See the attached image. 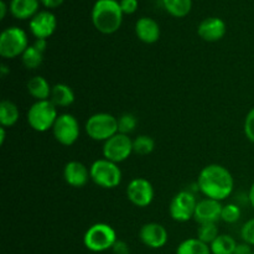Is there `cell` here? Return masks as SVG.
Instances as JSON below:
<instances>
[{
    "mask_svg": "<svg viewBox=\"0 0 254 254\" xmlns=\"http://www.w3.org/2000/svg\"><path fill=\"white\" fill-rule=\"evenodd\" d=\"M59 113L57 107L50 99L47 101H36L27 111V123L39 133H45L54 127Z\"/></svg>",
    "mask_w": 254,
    "mask_h": 254,
    "instance_id": "obj_4",
    "label": "cell"
},
{
    "mask_svg": "<svg viewBox=\"0 0 254 254\" xmlns=\"http://www.w3.org/2000/svg\"><path fill=\"white\" fill-rule=\"evenodd\" d=\"M233 254H253L252 246H250L248 243H237V247H236Z\"/></svg>",
    "mask_w": 254,
    "mask_h": 254,
    "instance_id": "obj_34",
    "label": "cell"
},
{
    "mask_svg": "<svg viewBox=\"0 0 254 254\" xmlns=\"http://www.w3.org/2000/svg\"><path fill=\"white\" fill-rule=\"evenodd\" d=\"M26 32L17 26L6 27L0 35V56L4 59H15L21 56L29 47Z\"/></svg>",
    "mask_w": 254,
    "mask_h": 254,
    "instance_id": "obj_6",
    "label": "cell"
},
{
    "mask_svg": "<svg viewBox=\"0 0 254 254\" xmlns=\"http://www.w3.org/2000/svg\"><path fill=\"white\" fill-rule=\"evenodd\" d=\"M196 205L197 201L191 191H180L171 200L169 213L176 222H188L193 218Z\"/></svg>",
    "mask_w": 254,
    "mask_h": 254,
    "instance_id": "obj_10",
    "label": "cell"
},
{
    "mask_svg": "<svg viewBox=\"0 0 254 254\" xmlns=\"http://www.w3.org/2000/svg\"><path fill=\"white\" fill-rule=\"evenodd\" d=\"M52 133L55 139L60 144L64 146H71L78 140L79 138V123L76 117L69 113L59 114L54 127H52Z\"/></svg>",
    "mask_w": 254,
    "mask_h": 254,
    "instance_id": "obj_8",
    "label": "cell"
},
{
    "mask_svg": "<svg viewBox=\"0 0 254 254\" xmlns=\"http://www.w3.org/2000/svg\"><path fill=\"white\" fill-rule=\"evenodd\" d=\"M227 27L226 22L222 19L216 16L206 17L200 22L197 27V34L203 41L207 42H216L220 41L226 35Z\"/></svg>",
    "mask_w": 254,
    "mask_h": 254,
    "instance_id": "obj_15",
    "label": "cell"
},
{
    "mask_svg": "<svg viewBox=\"0 0 254 254\" xmlns=\"http://www.w3.org/2000/svg\"><path fill=\"white\" fill-rule=\"evenodd\" d=\"M64 179L71 188L81 189L87 185L91 179L89 169L79 161H68L64 169Z\"/></svg>",
    "mask_w": 254,
    "mask_h": 254,
    "instance_id": "obj_16",
    "label": "cell"
},
{
    "mask_svg": "<svg viewBox=\"0 0 254 254\" xmlns=\"http://www.w3.org/2000/svg\"><path fill=\"white\" fill-rule=\"evenodd\" d=\"M241 218V208L236 203H227L222 207L221 221L226 223H236Z\"/></svg>",
    "mask_w": 254,
    "mask_h": 254,
    "instance_id": "obj_29",
    "label": "cell"
},
{
    "mask_svg": "<svg viewBox=\"0 0 254 254\" xmlns=\"http://www.w3.org/2000/svg\"><path fill=\"white\" fill-rule=\"evenodd\" d=\"M50 101L56 107H69L74 102V93L69 86L64 83H57L52 87Z\"/></svg>",
    "mask_w": 254,
    "mask_h": 254,
    "instance_id": "obj_20",
    "label": "cell"
},
{
    "mask_svg": "<svg viewBox=\"0 0 254 254\" xmlns=\"http://www.w3.org/2000/svg\"><path fill=\"white\" fill-rule=\"evenodd\" d=\"M112 250L114 254H130V248L124 241H117Z\"/></svg>",
    "mask_w": 254,
    "mask_h": 254,
    "instance_id": "obj_33",
    "label": "cell"
},
{
    "mask_svg": "<svg viewBox=\"0 0 254 254\" xmlns=\"http://www.w3.org/2000/svg\"><path fill=\"white\" fill-rule=\"evenodd\" d=\"M176 254H212L210 246L198 238H189L179 245Z\"/></svg>",
    "mask_w": 254,
    "mask_h": 254,
    "instance_id": "obj_22",
    "label": "cell"
},
{
    "mask_svg": "<svg viewBox=\"0 0 254 254\" xmlns=\"http://www.w3.org/2000/svg\"><path fill=\"white\" fill-rule=\"evenodd\" d=\"M117 241L118 240L114 228L103 222L92 225L83 236L84 247L96 253L112 250Z\"/></svg>",
    "mask_w": 254,
    "mask_h": 254,
    "instance_id": "obj_3",
    "label": "cell"
},
{
    "mask_svg": "<svg viewBox=\"0 0 254 254\" xmlns=\"http://www.w3.org/2000/svg\"><path fill=\"white\" fill-rule=\"evenodd\" d=\"M64 1V0H40V2L47 9H56V7L61 6Z\"/></svg>",
    "mask_w": 254,
    "mask_h": 254,
    "instance_id": "obj_35",
    "label": "cell"
},
{
    "mask_svg": "<svg viewBox=\"0 0 254 254\" xmlns=\"http://www.w3.org/2000/svg\"><path fill=\"white\" fill-rule=\"evenodd\" d=\"M119 5H121L123 14L130 15L138 10L139 2L138 0H119Z\"/></svg>",
    "mask_w": 254,
    "mask_h": 254,
    "instance_id": "obj_32",
    "label": "cell"
},
{
    "mask_svg": "<svg viewBox=\"0 0 254 254\" xmlns=\"http://www.w3.org/2000/svg\"><path fill=\"white\" fill-rule=\"evenodd\" d=\"M253 254H254V251H253Z\"/></svg>",
    "mask_w": 254,
    "mask_h": 254,
    "instance_id": "obj_41",
    "label": "cell"
},
{
    "mask_svg": "<svg viewBox=\"0 0 254 254\" xmlns=\"http://www.w3.org/2000/svg\"><path fill=\"white\" fill-rule=\"evenodd\" d=\"M87 135L96 141H106L118 133V118L109 113H96L86 122Z\"/></svg>",
    "mask_w": 254,
    "mask_h": 254,
    "instance_id": "obj_5",
    "label": "cell"
},
{
    "mask_svg": "<svg viewBox=\"0 0 254 254\" xmlns=\"http://www.w3.org/2000/svg\"><path fill=\"white\" fill-rule=\"evenodd\" d=\"M241 237L243 242L250 246H254V217L248 220L241 228Z\"/></svg>",
    "mask_w": 254,
    "mask_h": 254,
    "instance_id": "obj_30",
    "label": "cell"
},
{
    "mask_svg": "<svg viewBox=\"0 0 254 254\" xmlns=\"http://www.w3.org/2000/svg\"><path fill=\"white\" fill-rule=\"evenodd\" d=\"M27 92L36 101H47L51 97L52 87L42 76H35L27 82Z\"/></svg>",
    "mask_w": 254,
    "mask_h": 254,
    "instance_id": "obj_19",
    "label": "cell"
},
{
    "mask_svg": "<svg viewBox=\"0 0 254 254\" xmlns=\"http://www.w3.org/2000/svg\"><path fill=\"white\" fill-rule=\"evenodd\" d=\"M6 11H7V5L6 2L4 1V0H1L0 1V19H4L5 15H6Z\"/></svg>",
    "mask_w": 254,
    "mask_h": 254,
    "instance_id": "obj_37",
    "label": "cell"
},
{
    "mask_svg": "<svg viewBox=\"0 0 254 254\" xmlns=\"http://www.w3.org/2000/svg\"><path fill=\"white\" fill-rule=\"evenodd\" d=\"M139 238L146 247L159 250L168 243L169 235L163 225L156 222L145 223L139 231Z\"/></svg>",
    "mask_w": 254,
    "mask_h": 254,
    "instance_id": "obj_13",
    "label": "cell"
},
{
    "mask_svg": "<svg viewBox=\"0 0 254 254\" xmlns=\"http://www.w3.org/2000/svg\"><path fill=\"white\" fill-rule=\"evenodd\" d=\"M135 34L144 44H155L160 39V26L151 17L143 16L135 22Z\"/></svg>",
    "mask_w": 254,
    "mask_h": 254,
    "instance_id": "obj_17",
    "label": "cell"
},
{
    "mask_svg": "<svg viewBox=\"0 0 254 254\" xmlns=\"http://www.w3.org/2000/svg\"><path fill=\"white\" fill-rule=\"evenodd\" d=\"M163 6L171 16L185 17L190 14L192 0H163Z\"/></svg>",
    "mask_w": 254,
    "mask_h": 254,
    "instance_id": "obj_23",
    "label": "cell"
},
{
    "mask_svg": "<svg viewBox=\"0 0 254 254\" xmlns=\"http://www.w3.org/2000/svg\"><path fill=\"white\" fill-rule=\"evenodd\" d=\"M248 201H250L251 206L254 208V183L252 184L250 189V192H248Z\"/></svg>",
    "mask_w": 254,
    "mask_h": 254,
    "instance_id": "obj_38",
    "label": "cell"
},
{
    "mask_svg": "<svg viewBox=\"0 0 254 254\" xmlns=\"http://www.w3.org/2000/svg\"><path fill=\"white\" fill-rule=\"evenodd\" d=\"M223 205L221 201L212 200V198H203L198 201L196 205L195 215L193 220L198 223H217L221 220V213H222Z\"/></svg>",
    "mask_w": 254,
    "mask_h": 254,
    "instance_id": "obj_14",
    "label": "cell"
},
{
    "mask_svg": "<svg viewBox=\"0 0 254 254\" xmlns=\"http://www.w3.org/2000/svg\"><path fill=\"white\" fill-rule=\"evenodd\" d=\"M236 247H237V242L235 238L228 235H220L210 245L212 254H233Z\"/></svg>",
    "mask_w": 254,
    "mask_h": 254,
    "instance_id": "obj_24",
    "label": "cell"
},
{
    "mask_svg": "<svg viewBox=\"0 0 254 254\" xmlns=\"http://www.w3.org/2000/svg\"><path fill=\"white\" fill-rule=\"evenodd\" d=\"M57 27V19L52 12L44 10L39 11L32 19H30L29 29L36 39H49L54 35Z\"/></svg>",
    "mask_w": 254,
    "mask_h": 254,
    "instance_id": "obj_12",
    "label": "cell"
},
{
    "mask_svg": "<svg viewBox=\"0 0 254 254\" xmlns=\"http://www.w3.org/2000/svg\"><path fill=\"white\" fill-rule=\"evenodd\" d=\"M19 108L10 99H2L0 103V124L4 128L15 126L19 121Z\"/></svg>",
    "mask_w": 254,
    "mask_h": 254,
    "instance_id": "obj_21",
    "label": "cell"
},
{
    "mask_svg": "<svg viewBox=\"0 0 254 254\" xmlns=\"http://www.w3.org/2000/svg\"><path fill=\"white\" fill-rule=\"evenodd\" d=\"M44 61V54L36 49L34 45L27 47L24 54L21 55V62L27 69L39 68Z\"/></svg>",
    "mask_w": 254,
    "mask_h": 254,
    "instance_id": "obj_25",
    "label": "cell"
},
{
    "mask_svg": "<svg viewBox=\"0 0 254 254\" xmlns=\"http://www.w3.org/2000/svg\"><path fill=\"white\" fill-rule=\"evenodd\" d=\"M40 0H11L9 10L15 19H32L39 12Z\"/></svg>",
    "mask_w": 254,
    "mask_h": 254,
    "instance_id": "obj_18",
    "label": "cell"
},
{
    "mask_svg": "<svg viewBox=\"0 0 254 254\" xmlns=\"http://www.w3.org/2000/svg\"><path fill=\"white\" fill-rule=\"evenodd\" d=\"M243 130H245L246 138L250 141L254 143V107L247 113L243 124Z\"/></svg>",
    "mask_w": 254,
    "mask_h": 254,
    "instance_id": "obj_31",
    "label": "cell"
},
{
    "mask_svg": "<svg viewBox=\"0 0 254 254\" xmlns=\"http://www.w3.org/2000/svg\"><path fill=\"white\" fill-rule=\"evenodd\" d=\"M5 136H6V133H5V128H4V127H1V128H0V144H1V145H4Z\"/></svg>",
    "mask_w": 254,
    "mask_h": 254,
    "instance_id": "obj_40",
    "label": "cell"
},
{
    "mask_svg": "<svg viewBox=\"0 0 254 254\" xmlns=\"http://www.w3.org/2000/svg\"><path fill=\"white\" fill-rule=\"evenodd\" d=\"M136 126H138V119L134 114L131 113H124L118 118V133L127 134L135 130Z\"/></svg>",
    "mask_w": 254,
    "mask_h": 254,
    "instance_id": "obj_28",
    "label": "cell"
},
{
    "mask_svg": "<svg viewBox=\"0 0 254 254\" xmlns=\"http://www.w3.org/2000/svg\"><path fill=\"white\" fill-rule=\"evenodd\" d=\"M197 188L205 197L223 201L232 193L235 180L232 174L225 166L210 164L200 171Z\"/></svg>",
    "mask_w": 254,
    "mask_h": 254,
    "instance_id": "obj_1",
    "label": "cell"
},
{
    "mask_svg": "<svg viewBox=\"0 0 254 254\" xmlns=\"http://www.w3.org/2000/svg\"><path fill=\"white\" fill-rule=\"evenodd\" d=\"M9 73H10L9 67H7L5 64H1V66H0V74H1L2 78H4V77H6Z\"/></svg>",
    "mask_w": 254,
    "mask_h": 254,
    "instance_id": "obj_39",
    "label": "cell"
},
{
    "mask_svg": "<svg viewBox=\"0 0 254 254\" xmlns=\"http://www.w3.org/2000/svg\"><path fill=\"white\" fill-rule=\"evenodd\" d=\"M218 236H220V233H218L217 223H202V225H198L197 238L202 241L203 243H206V245L210 246Z\"/></svg>",
    "mask_w": 254,
    "mask_h": 254,
    "instance_id": "obj_27",
    "label": "cell"
},
{
    "mask_svg": "<svg viewBox=\"0 0 254 254\" xmlns=\"http://www.w3.org/2000/svg\"><path fill=\"white\" fill-rule=\"evenodd\" d=\"M127 197L136 207H146L154 200V188L149 180L135 178L127 186Z\"/></svg>",
    "mask_w": 254,
    "mask_h": 254,
    "instance_id": "obj_11",
    "label": "cell"
},
{
    "mask_svg": "<svg viewBox=\"0 0 254 254\" xmlns=\"http://www.w3.org/2000/svg\"><path fill=\"white\" fill-rule=\"evenodd\" d=\"M91 180L102 189H114L121 184L122 171L118 164L107 159H98L89 168Z\"/></svg>",
    "mask_w": 254,
    "mask_h": 254,
    "instance_id": "obj_7",
    "label": "cell"
},
{
    "mask_svg": "<svg viewBox=\"0 0 254 254\" xmlns=\"http://www.w3.org/2000/svg\"><path fill=\"white\" fill-rule=\"evenodd\" d=\"M123 11L117 0H97L92 7V22L101 34L111 35L118 31L123 22Z\"/></svg>",
    "mask_w": 254,
    "mask_h": 254,
    "instance_id": "obj_2",
    "label": "cell"
},
{
    "mask_svg": "<svg viewBox=\"0 0 254 254\" xmlns=\"http://www.w3.org/2000/svg\"><path fill=\"white\" fill-rule=\"evenodd\" d=\"M155 141L149 135H139L133 140V150L138 155H149L154 151Z\"/></svg>",
    "mask_w": 254,
    "mask_h": 254,
    "instance_id": "obj_26",
    "label": "cell"
},
{
    "mask_svg": "<svg viewBox=\"0 0 254 254\" xmlns=\"http://www.w3.org/2000/svg\"><path fill=\"white\" fill-rule=\"evenodd\" d=\"M34 46L36 47L39 51H41L42 54H45L47 47V40L46 39H36L34 42Z\"/></svg>",
    "mask_w": 254,
    "mask_h": 254,
    "instance_id": "obj_36",
    "label": "cell"
},
{
    "mask_svg": "<svg viewBox=\"0 0 254 254\" xmlns=\"http://www.w3.org/2000/svg\"><path fill=\"white\" fill-rule=\"evenodd\" d=\"M102 153L104 159L116 164L126 161L131 153H134L133 140L127 134L117 133L116 135L104 141Z\"/></svg>",
    "mask_w": 254,
    "mask_h": 254,
    "instance_id": "obj_9",
    "label": "cell"
}]
</instances>
